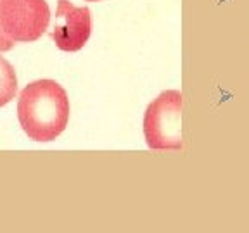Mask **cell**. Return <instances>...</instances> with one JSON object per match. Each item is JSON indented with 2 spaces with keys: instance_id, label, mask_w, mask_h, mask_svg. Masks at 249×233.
Returning a JSON list of instances; mask_svg holds the SVG:
<instances>
[{
  "instance_id": "1",
  "label": "cell",
  "mask_w": 249,
  "mask_h": 233,
  "mask_svg": "<svg viewBox=\"0 0 249 233\" xmlns=\"http://www.w3.org/2000/svg\"><path fill=\"white\" fill-rule=\"evenodd\" d=\"M18 117L24 133L35 142H52L70 121V99L54 80H38L24 86L18 100Z\"/></svg>"
},
{
  "instance_id": "2",
  "label": "cell",
  "mask_w": 249,
  "mask_h": 233,
  "mask_svg": "<svg viewBox=\"0 0 249 233\" xmlns=\"http://www.w3.org/2000/svg\"><path fill=\"white\" fill-rule=\"evenodd\" d=\"M144 135L149 149H182V93L166 90L147 105L144 114Z\"/></svg>"
},
{
  "instance_id": "3",
  "label": "cell",
  "mask_w": 249,
  "mask_h": 233,
  "mask_svg": "<svg viewBox=\"0 0 249 233\" xmlns=\"http://www.w3.org/2000/svg\"><path fill=\"white\" fill-rule=\"evenodd\" d=\"M51 9L45 0H0V26L14 42H35L45 33Z\"/></svg>"
},
{
  "instance_id": "4",
  "label": "cell",
  "mask_w": 249,
  "mask_h": 233,
  "mask_svg": "<svg viewBox=\"0 0 249 233\" xmlns=\"http://www.w3.org/2000/svg\"><path fill=\"white\" fill-rule=\"evenodd\" d=\"M92 33V16L89 7H74L70 0H57L55 26L52 40L64 52L83 49Z\"/></svg>"
},
{
  "instance_id": "5",
  "label": "cell",
  "mask_w": 249,
  "mask_h": 233,
  "mask_svg": "<svg viewBox=\"0 0 249 233\" xmlns=\"http://www.w3.org/2000/svg\"><path fill=\"white\" fill-rule=\"evenodd\" d=\"M18 93V78L11 62L0 57V107L12 100Z\"/></svg>"
},
{
  "instance_id": "6",
  "label": "cell",
  "mask_w": 249,
  "mask_h": 233,
  "mask_svg": "<svg viewBox=\"0 0 249 233\" xmlns=\"http://www.w3.org/2000/svg\"><path fill=\"white\" fill-rule=\"evenodd\" d=\"M14 40L11 38V36L5 35V31L2 30V26H0V52H7L12 49V45H14Z\"/></svg>"
},
{
  "instance_id": "7",
  "label": "cell",
  "mask_w": 249,
  "mask_h": 233,
  "mask_svg": "<svg viewBox=\"0 0 249 233\" xmlns=\"http://www.w3.org/2000/svg\"><path fill=\"white\" fill-rule=\"evenodd\" d=\"M87 2H99V0H87Z\"/></svg>"
}]
</instances>
